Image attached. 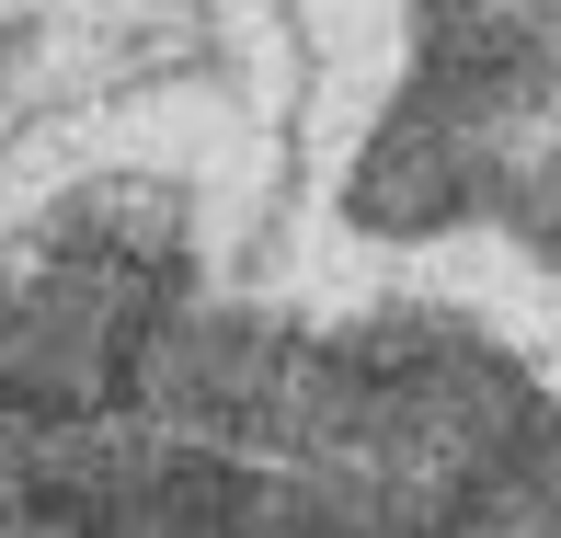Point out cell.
Instances as JSON below:
<instances>
[{"label": "cell", "mask_w": 561, "mask_h": 538, "mask_svg": "<svg viewBox=\"0 0 561 538\" xmlns=\"http://www.w3.org/2000/svg\"><path fill=\"white\" fill-rule=\"evenodd\" d=\"M0 538H550V390L447 310L0 252Z\"/></svg>", "instance_id": "obj_1"}]
</instances>
